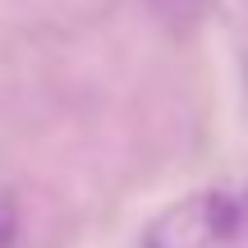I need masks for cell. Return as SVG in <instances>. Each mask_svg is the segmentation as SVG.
<instances>
[{
  "label": "cell",
  "instance_id": "cell-2",
  "mask_svg": "<svg viewBox=\"0 0 248 248\" xmlns=\"http://www.w3.org/2000/svg\"><path fill=\"white\" fill-rule=\"evenodd\" d=\"M9 244H14V212L0 202V248H9Z\"/></svg>",
  "mask_w": 248,
  "mask_h": 248
},
{
  "label": "cell",
  "instance_id": "cell-1",
  "mask_svg": "<svg viewBox=\"0 0 248 248\" xmlns=\"http://www.w3.org/2000/svg\"><path fill=\"white\" fill-rule=\"evenodd\" d=\"M138 248H248V175L166 202L142 225Z\"/></svg>",
  "mask_w": 248,
  "mask_h": 248
}]
</instances>
